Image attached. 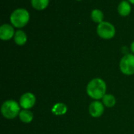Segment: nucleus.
<instances>
[{"label":"nucleus","mask_w":134,"mask_h":134,"mask_svg":"<svg viewBox=\"0 0 134 134\" xmlns=\"http://www.w3.org/2000/svg\"><path fill=\"white\" fill-rule=\"evenodd\" d=\"M1 112L5 118L13 119L16 117L19 116V114L20 112V106L15 100H6L2 105Z\"/></svg>","instance_id":"2"},{"label":"nucleus","mask_w":134,"mask_h":134,"mask_svg":"<svg viewBox=\"0 0 134 134\" xmlns=\"http://www.w3.org/2000/svg\"><path fill=\"white\" fill-rule=\"evenodd\" d=\"M30 15L27 9L19 8L15 9L10 15V22L16 28H23L29 21Z\"/></svg>","instance_id":"3"},{"label":"nucleus","mask_w":134,"mask_h":134,"mask_svg":"<svg viewBox=\"0 0 134 134\" xmlns=\"http://www.w3.org/2000/svg\"><path fill=\"white\" fill-rule=\"evenodd\" d=\"M104 112V105L99 100L92 102L89 107V113L93 118H100Z\"/></svg>","instance_id":"7"},{"label":"nucleus","mask_w":134,"mask_h":134,"mask_svg":"<svg viewBox=\"0 0 134 134\" xmlns=\"http://www.w3.org/2000/svg\"><path fill=\"white\" fill-rule=\"evenodd\" d=\"M78 1H80V0H78Z\"/></svg>","instance_id":"18"},{"label":"nucleus","mask_w":134,"mask_h":134,"mask_svg":"<svg viewBox=\"0 0 134 134\" xmlns=\"http://www.w3.org/2000/svg\"><path fill=\"white\" fill-rule=\"evenodd\" d=\"M106 91L107 85L105 81L98 77L91 80L86 86V92L88 96L95 100L103 99L106 95Z\"/></svg>","instance_id":"1"},{"label":"nucleus","mask_w":134,"mask_h":134,"mask_svg":"<svg viewBox=\"0 0 134 134\" xmlns=\"http://www.w3.org/2000/svg\"><path fill=\"white\" fill-rule=\"evenodd\" d=\"M33 118H34L33 113L30 110L23 109L22 111H20V112L19 114V118L24 123H30V122H31L32 120H33Z\"/></svg>","instance_id":"12"},{"label":"nucleus","mask_w":134,"mask_h":134,"mask_svg":"<svg viewBox=\"0 0 134 134\" xmlns=\"http://www.w3.org/2000/svg\"><path fill=\"white\" fill-rule=\"evenodd\" d=\"M13 39H14V42L16 43V44H17L19 46H22V45L25 44L27 42V39L26 33L24 31L20 30V29L15 32Z\"/></svg>","instance_id":"11"},{"label":"nucleus","mask_w":134,"mask_h":134,"mask_svg":"<svg viewBox=\"0 0 134 134\" xmlns=\"http://www.w3.org/2000/svg\"><path fill=\"white\" fill-rule=\"evenodd\" d=\"M130 1V2H131L132 4H134V0H129Z\"/></svg>","instance_id":"17"},{"label":"nucleus","mask_w":134,"mask_h":134,"mask_svg":"<svg viewBox=\"0 0 134 134\" xmlns=\"http://www.w3.org/2000/svg\"><path fill=\"white\" fill-rule=\"evenodd\" d=\"M97 32L98 36L104 39H110L115 35V26L108 21H103L100 23L97 28Z\"/></svg>","instance_id":"4"},{"label":"nucleus","mask_w":134,"mask_h":134,"mask_svg":"<svg viewBox=\"0 0 134 134\" xmlns=\"http://www.w3.org/2000/svg\"><path fill=\"white\" fill-rule=\"evenodd\" d=\"M102 103L105 107H107L108 108H111V107H113L115 105L116 100H115V97L113 95L106 94L102 99Z\"/></svg>","instance_id":"13"},{"label":"nucleus","mask_w":134,"mask_h":134,"mask_svg":"<svg viewBox=\"0 0 134 134\" xmlns=\"http://www.w3.org/2000/svg\"><path fill=\"white\" fill-rule=\"evenodd\" d=\"M51 111H52V113L54 114L55 115L60 116V115H64L67 113L68 107L66 106V104H64L63 103H57L52 107Z\"/></svg>","instance_id":"10"},{"label":"nucleus","mask_w":134,"mask_h":134,"mask_svg":"<svg viewBox=\"0 0 134 134\" xmlns=\"http://www.w3.org/2000/svg\"><path fill=\"white\" fill-rule=\"evenodd\" d=\"M36 103V98L35 95L31 92H26L23 94L19 100V104L20 107L24 110H30L32 108Z\"/></svg>","instance_id":"6"},{"label":"nucleus","mask_w":134,"mask_h":134,"mask_svg":"<svg viewBox=\"0 0 134 134\" xmlns=\"http://www.w3.org/2000/svg\"><path fill=\"white\" fill-rule=\"evenodd\" d=\"M119 68L121 72L127 76L134 74V54H125L119 63Z\"/></svg>","instance_id":"5"},{"label":"nucleus","mask_w":134,"mask_h":134,"mask_svg":"<svg viewBox=\"0 0 134 134\" xmlns=\"http://www.w3.org/2000/svg\"><path fill=\"white\" fill-rule=\"evenodd\" d=\"M49 0H31V6L37 10H42L49 5Z\"/></svg>","instance_id":"14"},{"label":"nucleus","mask_w":134,"mask_h":134,"mask_svg":"<svg viewBox=\"0 0 134 134\" xmlns=\"http://www.w3.org/2000/svg\"><path fill=\"white\" fill-rule=\"evenodd\" d=\"M14 28L12 25L4 24L0 27V38L2 40H9L14 36Z\"/></svg>","instance_id":"8"},{"label":"nucleus","mask_w":134,"mask_h":134,"mask_svg":"<svg viewBox=\"0 0 134 134\" xmlns=\"http://www.w3.org/2000/svg\"><path fill=\"white\" fill-rule=\"evenodd\" d=\"M131 51H132V52L134 54V41L131 43Z\"/></svg>","instance_id":"16"},{"label":"nucleus","mask_w":134,"mask_h":134,"mask_svg":"<svg viewBox=\"0 0 134 134\" xmlns=\"http://www.w3.org/2000/svg\"><path fill=\"white\" fill-rule=\"evenodd\" d=\"M118 12L122 17L128 16L131 12V6L127 1H122L118 6Z\"/></svg>","instance_id":"9"},{"label":"nucleus","mask_w":134,"mask_h":134,"mask_svg":"<svg viewBox=\"0 0 134 134\" xmlns=\"http://www.w3.org/2000/svg\"><path fill=\"white\" fill-rule=\"evenodd\" d=\"M91 18L96 23H101L104 20V13L99 9H94L91 12Z\"/></svg>","instance_id":"15"}]
</instances>
